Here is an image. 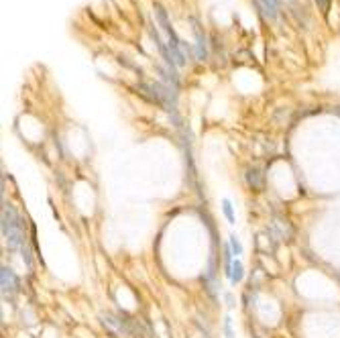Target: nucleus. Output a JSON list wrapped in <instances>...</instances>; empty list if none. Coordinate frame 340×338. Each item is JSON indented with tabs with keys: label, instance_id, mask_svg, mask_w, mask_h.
<instances>
[{
	"label": "nucleus",
	"instance_id": "1",
	"mask_svg": "<svg viewBox=\"0 0 340 338\" xmlns=\"http://www.w3.org/2000/svg\"><path fill=\"white\" fill-rule=\"evenodd\" d=\"M2 236L8 245V249L16 251L25 247V228H22V218L16 212L14 206L4 204L2 208Z\"/></svg>",
	"mask_w": 340,
	"mask_h": 338
},
{
	"label": "nucleus",
	"instance_id": "2",
	"mask_svg": "<svg viewBox=\"0 0 340 338\" xmlns=\"http://www.w3.org/2000/svg\"><path fill=\"white\" fill-rule=\"evenodd\" d=\"M155 14H157V22L161 25V29H163L165 35H167V45H169V49H171L173 61H175L177 67H181V65L185 63V55H183L185 45H183V43L179 41V37L175 35V31H173V27H171V22H169V16H167V12L163 10L161 4H155Z\"/></svg>",
	"mask_w": 340,
	"mask_h": 338
},
{
	"label": "nucleus",
	"instance_id": "3",
	"mask_svg": "<svg viewBox=\"0 0 340 338\" xmlns=\"http://www.w3.org/2000/svg\"><path fill=\"white\" fill-rule=\"evenodd\" d=\"M0 287H2L4 298H12L20 287V281H18L16 273L6 265H2V269H0Z\"/></svg>",
	"mask_w": 340,
	"mask_h": 338
},
{
	"label": "nucleus",
	"instance_id": "4",
	"mask_svg": "<svg viewBox=\"0 0 340 338\" xmlns=\"http://www.w3.org/2000/svg\"><path fill=\"white\" fill-rule=\"evenodd\" d=\"M245 179H247V185L255 191H263L265 187V181H263V173L257 167H249L247 173H245Z\"/></svg>",
	"mask_w": 340,
	"mask_h": 338
},
{
	"label": "nucleus",
	"instance_id": "5",
	"mask_svg": "<svg viewBox=\"0 0 340 338\" xmlns=\"http://www.w3.org/2000/svg\"><path fill=\"white\" fill-rule=\"evenodd\" d=\"M257 8L261 10V14L265 18H275L277 10H279V0H255Z\"/></svg>",
	"mask_w": 340,
	"mask_h": 338
},
{
	"label": "nucleus",
	"instance_id": "6",
	"mask_svg": "<svg viewBox=\"0 0 340 338\" xmlns=\"http://www.w3.org/2000/svg\"><path fill=\"white\" fill-rule=\"evenodd\" d=\"M193 33H196V57H198L200 61H204V59L208 57V51H206V39H204L202 31L198 29V25L193 27Z\"/></svg>",
	"mask_w": 340,
	"mask_h": 338
},
{
	"label": "nucleus",
	"instance_id": "7",
	"mask_svg": "<svg viewBox=\"0 0 340 338\" xmlns=\"http://www.w3.org/2000/svg\"><path fill=\"white\" fill-rule=\"evenodd\" d=\"M242 279H245V265H242L240 259H234L232 271H230V283H232V285H238Z\"/></svg>",
	"mask_w": 340,
	"mask_h": 338
},
{
	"label": "nucleus",
	"instance_id": "8",
	"mask_svg": "<svg viewBox=\"0 0 340 338\" xmlns=\"http://www.w3.org/2000/svg\"><path fill=\"white\" fill-rule=\"evenodd\" d=\"M222 214H224V218L228 220V224H230V226H232V224H236L234 206H232V202H230L228 198H222Z\"/></svg>",
	"mask_w": 340,
	"mask_h": 338
},
{
	"label": "nucleus",
	"instance_id": "9",
	"mask_svg": "<svg viewBox=\"0 0 340 338\" xmlns=\"http://www.w3.org/2000/svg\"><path fill=\"white\" fill-rule=\"evenodd\" d=\"M228 245H230V249H232V253H234V257H236V259L245 253L242 243H240V238H238L236 234H230V236H228Z\"/></svg>",
	"mask_w": 340,
	"mask_h": 338
},
{
	"label": "nucleus",
	"instance_id": "10",
	"mask_svg": "<svg viewBox=\"0 0 340 338\" xmlns=\"http://www.w3.org/2000/svg\"><path fill=\"white\" fill-rule=\"evenodd\" d=\"M222 330H224V338H234V330H232V318H230V316H226V318H224Z\"/></svg>",
	"mask_w": 340,
	"mask_h": 338
},
{
	"label": "nucleus",
	"instance_id": "11",
	"mask_svg": "<svg viewBox=\"0 0 340 338\" xmlns=\"http://www.w3.org/2000/svg\"><path fill=\"white\" fill-rule=\"evenodd\" d=\"M20 251H22V261H25L27 269H31V267H33V259H31V249H29V247L25 245V247H22Z\"/></svg>",
	"mask_w": 340,
	"mask_h": 338
},
{
	"label": "nucleus",
	"instance_id": "12",
	"mask_svg": "<svg viewBox=\"0 0 340 338\" xmlns=\"http://www.w3.org/2000/svg\"><path fill=\"white\" fill-rule=\"evenodd\" d=\"M316 2H318V6H320L324 12H326V10H328V6H330V0H316Z\"/></svg>",
	"mask_w": 340,
	"mask_h": 338
},
{
	"label": "nucleus",
	"instance_id": "13",
	"mask_svg": "<svg viewBox=\"0 0 340 338\" xmlns=\"http://www.w3.org/2000/svg\"><path fill=\"white\" fill-rule=\"evenodd\" d=\"M226 302H228V308H234V298L230 294H226Z\"/></svg>",
	"mask_w": 340,
	"mask_h": 338
}]
</instances>
